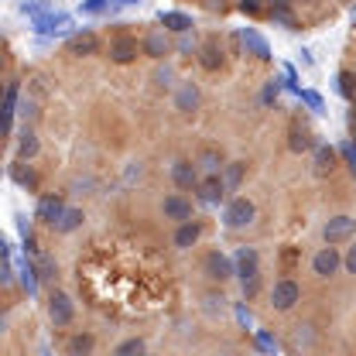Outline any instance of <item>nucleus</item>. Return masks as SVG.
I'll list each match as a JSON object with an SVG mask.
<instances>
[{
	"instance_id": "c03bdc74",
	"label": "nucleus",
	"mask_w": 356,
	"mask_h": 356,
	"mask_svg": "<svg viewBox=\"0 0 356 356\" xmlns=\"http://www.w3.org/2000/svg\"><path fill=\"white\" fill-rule=\"evenodd\" d=\"M120 3H124V7H134V3H140V0H120Z\"/></svg>"
},
{
	"instance_id": "4be33fe9",
	"label": "nucleus",
	"mask_w": 356,
	"mask_h": 356,
	"mask_svg": "<svg viewBox=\"0 0 356 356\" xmlns=\"http://www.w3.org/2000/svg\"><path fill=\"white\" fill-rule=\"evenodd\" d=\"M96 48H99V38L92 31H83V35H72L69 38V51L72 55H92Z\"/></svg>"
},
{
	"instance_id": "a18cd8bd",
	"label": "nucleus",
	"mask_w": 356,
	"mask_h": 356,
	"mask_svg": "<svg viewBox=\"0 0 356 356\" xmlns=\"http://www.w3.org/2000/svg\"><path fill=\"white\" fill-rule=\"evenodd\" d=\"M353 137H356V127H353Z\"/></svg>"
},
{
	"instance_id": "7c9ffc66",
	"label": "nucleus",
	"mask_w": 356,
	"mask_h": 356,
	"mask_svg": "<svg viewBox=\"0 0 356 356\" xmlns=\"http://www.w3.org/2000/svg\"><path fill=\"white\" fill-rule=\"evenodd\" d=\"M113 356H144V339L140 336H134V339H124L117 350H113Z\"/></svg>"
},
{
	"instance_id": "423d86ee",
	"label": "nucleus",
	"mask_w": 356,
	"mask_h": 356,
	"mask_svg": "<svg viewBox=\"0 0 356 356\" xmlns=\"http://www.w3.org/2000/svg\"><path fill=\"white\" fill-rule=\"evenodd\" d=\"M226 188H229L226 178H220L216 172H209V175L195 185V192H199V199H202L206 206H220L222 199H226Z\"/></svg>"
},
{
	"instance_id": "f03ea898",
	"label": "nucleus",
	"mask_w": 356,
	"mask_h": 356,
	"mask_svg": "<svg viewBox=\"0 0 356 356\" xmlns=\"http://www.w3.org/2000/svg\"><path fill=\"white\" fill-rule=\"evenodd\" d=\"M69 28H72V17H69V14H62V10H48V14H42V17H35V21H31V31H35V35H42V38L69 35Z\"/></svg>"
},
{
	"instance_id": "aec40b11",
	"label": "nucleus",
	"mask_w": 356,
	"mask_h": 356,
	"mask_svg": "<svg viewBox=\"0 0 356 356\" xmlns=\"http://www.w3.org/2000/svg\"><path fill=\"white\" fill-rule=\"evenodd\" d=\"M38 147H42V144H38V134L31 131V127H24L21 137H17V158H21V161H31V158L38 154Z\"/></svg>"
},
{
	"instance_id": "37998d69",
	"label": "nucleus",
	"mask_w": 356,
	"mask_h": 356,
	"mask_svg": "<svg viewBox=\"0 0 356 356\" xmlns=\"http://www.w3.org/2000/svg\"><path fill=\"white\" fill-rule=\"evenodd\" d=\"M350 124H353V127H356V99H353V103H350Z\"/></svg>"
},
{
	"instance_id": "79ce46f5",
	"label": "nucleus",
	"mask_w": 356,
	"mask_h": 356,
	"mask_svg": "<svg viewBox=\"0 0 356 356\" xmlns=\"http://www.w3.org/2000/svg\"><path fill=\"white\" fill-rule=\"evenodd\" d=\"M236 318H240V322L250 329V312H247V309H236Z\"/></svg>"
},
{
	"instance_id": "6e6552de",
	"label": "nucleus",
	"mask_w": 356,
	"mask_h": 356,
	"mask_svg": "<svg viewBox=\"0 0 356 356\" xmlns=\"http://www.w3.org/2000/svg\"><path fill=\"white\" fill-rule=\"evenodd\" d=\"M339 267H343V257H339V250H336L332 243H325V247L312 257V270H315L318 277H332Z\"/></svg>"
},
{
	"instance_id": "5701e85b",
	"label": "nucleus",
	"mask_w": 356,
	"mask_h": 356,
	"mask_svg": "<svg viewBox=\"0 0 356 356\" xmlns=\"http://www.w3.org/2000/svg\"><path fill=\"white\" fill-rule=\"evenodd\" d=\"M17 274H21V284H24V291H28V295H38V277H42L38 264H31V261H21Z\"/></svg>"
},
{
	"instance_id": "e433bc0d",
	"label": "nucleus",
	"mask_w": 356,
	"mask_h": 356,
	"mask_svg": "<svg viewBox=\"0 0 356 356\" xmlns=\"http://www.w3.org/2000/svg\"><path fill=\"white\" fill-rule=\"evenodd\" d=\"M38 270H42L44 281H48V277H55V261H51V257H38Z\"/></svg>"
},
{
	"instance_id": "f257e3e1",
	"label": "nucleus",
	"mask_w": 356,
	"mask_h": 356,
	"mask_svg": "<svg viewBox=\"0 0 356 356\" xmlns=\"http://www.w3.org/2000/svg\"><path fill=\"white\" fill-rule=\"evenodd\" d=\"M254 220H257V206H254L247 195L229 199V202H226V209H222V222H226V229H247Z\"/></svg>"
},
{
	"instance_id": "ea45409f",
	"label": "nucleus",
	"mask_w": 356,
	"mask_h": 356,
	"mask_svg": "<svg viewBox=\"0 0 356 356\" xmlns=\"http://www.w3.org/2000/svg\"><path fill=\"white\" fill-rule=\"evenodd\" d=\"M343 267L350 270V274H356V243L346 250V257H343Z\"/></svg>"
},
{
	"instance_id": "bb28decb",
	"label": "nucleus",
	"mask_w": 356,
	"mask_h": 356,
	"mask_svg": "<svg viewBox=\"0 0 356 356\" xmlns=\"http://www.w3.org/2000/svg\"><path fill=\"white\" fill-rule=\"evenodd\" d=\"M336 89H339L343 99H350V103L356 99V76L350 72V69H343V72L336 76Z\"/></svg>"
},
{
	"instance_id": "20e7f679",
	"label": "nucleus",
	"mask_w": 356,
	"mask_h": 356,
	"mask_svg": "<svg viewBox=\"0 0 356 356\" xmlns=\"http://www.w3.org/2000/svg\"><path fill=\"white\" fill-rule=\"evenodd\" d=\"M233 264H236V277H240L243 284L261 281V257H257L254 247H240L236 257H233Z\"/></svg>"
},
{
	"instance_id": "ddd939ff",
	"label": "nucleus",
	"mask_w": 356,
	"mask_h": 356,
	"mask_svg": "<svg viewBox=\"0 0 356 356\" xmlns=\"http://www.w3.org/2000/svg\"><path fill=\"white\" fill-rule=\"evenodd\" d=\"M161 213H165V220L188 222L192 220V202H188V199H181V195H168V199L161 202Z\"/></svg>"
},
{
	"instance_id": "7ed1b4c3",
	"label": "nucleus",
	"mask_w": 356,
	"mask_h": 356,
	"mask_svg": "<svg viewBox=\"0 0 356 356\" xmlns=\"http://www.w3.org/2000/svg\"><path fill=\"white\" fill-rule=\"evenodd\" d=\"M298 298H302L298 281H291V277L274 281V288H270V305H274L277 312H291L295 305H298Z\"/></svg>"
},
{
	"instance_id": "9d476101",
	"label": "nucleus",
	"mask_w": 356,
	"mask_h": 356,
	"mask_svg": "<svg viewBox=\"0 0 356 356\" xmlns=\"http://www.w3.org/2000/svg\"><path fill=\"white\" fill-rule=\"evenodd\" d=\"M240 44L247 48V55H254V58H261V62L270 58V44H267V38L257 28H243V31H240Z\"/></svg>"
},
{
	"instance_id": "72a5a7b5",
	"label": "nucleus",
	"mask_w": 356,
	"mask_h": 356,
	"mask_svg": "<svg viewBox=\"0 0 356 356\" xmlns=\"http://www.w3.org/2000/svg\"><path fill=\"white\" fill-rule=\"evenodd\" d=\"M110 10V0H83L79 3V14H103Z\"/></svg>"
},
{
	"instance_id": "a211bd4d",
	"label": "nucleus",
	"mask_w": 356,
	"mask_h": 356,
	"mask_svg": "<svg viewBox=\"0 0 356 356\" xmlns=\"http://www.w3.org/2000/svg\"><path fill=\"white\" fill-rule=\"evenodd\" d=\"M17 96H21V86H17V83H7V92H3V127H7V134L14 131V113H17Z\"/></svg>"
},
{
	"instance_id": "0eeeda50",
	"label": "nucleus",
	"mask_w": 356,
	"mask_h": 356,
	"mask_svg": "<svg viewBox=\"0 0 356 356\" xmlns=\"http://www.w3.org/2000/svg\"><path fill=\"white\" fill-rule=\"evenodd\" d=\"M356 233V220L353 216H332V220L322 226V236H325V243H346L350 236Z\"/></svg>"
},
{
	"instance_id": "2f4dec72",
	"label": "nucleus",
	"mask_w": 356,
	"mask_h": 356,
	"mask_svg": "<svg viewBox=\"0 0 356 356\" xmlns=\"http://www.w3.org/2000/svg\"><path fill=\"white\" fill-rule=\"evenodd\" d=\"M51 10V3L48 0H21V14H28L31 21L35 17H42V14H48Z\"/></svg>"
},
{
	"instance_id": "dca6fc26",
	"label": "nucleus",
	"mask_w": 356,
	"mask_h": 356,
	"mask_svg": "<svg viewBox=\"0 0 356 356\" xmlns=\"http://www.w3.org/2000/svg\"><path fill=\"white\" fill-rule=\"evenodd\" d=\"M172 181H175L178 188H195L202 178H199V168L192 161H175L172 165Z\"/></svg>"
},
{
	"instance_id": "4c0bfd02",
	"label": "nucleus",
	"mask_w": 356,
	"mask_h": 356,
	"mask_svg": "<svg viewBox=\"0 0 356 356\" xmlns=\"http://www.w3.org/2000/svg\"><path fill=\"white\" fill-rule=\"evenodd\" d=\"M257 346H261L264 353H274V350H277V343H274V339H270L267 332H257Z\"/></svg>"
},
{
	"instance_id": "473e14b6",
	"label": "nucleus",
	"mask_w": 356,
	"mask_h": 356,
	"mask_svg": "<svg viewBox=\"0 0 356 356\" xmlns=\"http://www.w3.org/2000/svg\"><path fill=\"white\" fill-rule=\"evenodd\" d=\"M222 178H226V185H229V188H236V185L243 181V165H240V161H229Z\"/></svg>"
},
{
	"instance_id": "58836bf2",
	"label": "nucleus",
	"mask_w": 356,
	"mask_h": 356,
	"mask_svg": "<svg viewBox=\"0 0 356 356\" xmlns=\"http://www.w3.org/2000/svg\"><path fill=\"white\" fill-rule=\"evenodd\" d=\"M277 92H281V86L270 79V83L264 86V96H261V99H264V103H274V99H277Z\"/></svg>"
},
{
	"instance_id": "c9c22d12",
	"label": "nucleus",
	"mask_w": 356,
	"mask_h": 356,
	"mask_svg": "<svg viewBox=\"0 0 356 356\" xmlns=\"http://www.w3.org/2000/svg\"><path fill=\"white\" fill-rule=\"evenodd\" d=\"M339 154L350 161V168H353V175H356V144H353V140H346V144L339 147Z\"/></svg>"
},
{
	"instance_id": "f3484780",
	"label": "nucleus",
	"mask_w": 356,
	"mask_h": 356,
	"mask_svg": "<svg viewBox=\"0 0 356 356\" xmlns=\"http://www.w3.org/2000/svg\"><path fill=\"white\" fill-rule=\"evenodd\" d=\"M158 21H161L165 31H175V35H188V31H192V17L181 14V10H161Z\"/></svg>"
},
{
	"instance_id": "f704fd0d",
	"label": "nucleus",
	"mask_w": 356,
	"mask_h": 356,
	"mask_svg": "<svg viewBox=\"0 0 356 356\" xmlns=\"http://www.w3.org/2000/svg\"><path fill=\"white\" fill-rule=\"evenodd\" d=\"M199 165H202L206 172H216V168H222V165H220V154H216V151H202Z\"/></svg>"
},
{
	"instance_id": "f8f14e48",
	"label": "nucleus",
	"mask_w": 356,
	"mask_h": 356,
	"mask_svg": "<svg viewBox=\"0 0 356 356\" xmlns=\"http://www.w3.org/2000/svg\"><path fill=\"white\" fill-rule=\"evenodd\" d=\"M137 51H140V44H137V38H131V35H120V38H113V42H110V58H113L117 65L134 62V58H137Z\"/></svg>"
},
{
	"instance_id": "a878e982",
	"label": "nucleus",
	"mask_w": 356,
	"mask_h": 356,
	"mask_svg": "<svg viewBox=\"0 0 356 356\" xmlns=\"http://www.w3.org/2000/svg\"><path fill=\"white\" fill-rule=\"evenodd\" d=\"M83 220H86V216H83V209H65V213H62V220L55 222V229H58V233H76V229L83 226Z\"/></svg>"
},
{
	"instance_id": "c85d7f7f",
	"label": "nucleus",
	"mask_w": 356,
	"mask_h": 356,
	"mask_svg": "<svg viewBox=\"0 0 356 356\" xmlns=\"http://www.w3.org/2000/svg\"><path fill=\"white\" fill-rule=\"evenodd\" d=\"M10 178H14V181H17V185H24V188H31V192H35V188H38V175H35V172H31V168H28V172H24V168H21V165H10Z\"/></svg>"
},
{
	"instance_id": "a19ab883",
	"label": "nucleus",
	"mask_w": 356,
	"mask_h": 356,
	"mask_svg": "<svg viewBox=\"0 0 356 356\" xmlns=\"http://www.w3.org/2000/svg\"><path fill=\"white\" fill-rule=\"evenodd\" d=\"M154 79H158L161 86H168V79H172V72H168V69H158V76H154Z\"/></svg>"
},
{
	"instance_id": "6ab92c4d",
	"label": "nucleus",
	"mask_w": 356,
	"mask_h": 356,
	"mask_svg": "<svg viewBox=\"0 0 356 356\" xmlns=\"http://www.w3.org/2000/svg\"><path fill=\"white\" fill-rule=\"evenodd\" d=\"M92 350H96V336L92 332H76L69 339V346H65L69 356H92Z\"/></svg>"
},
{
	"instance_id": "393cba45",
	"label": "nucleus",
	"mask_w": 356,
	"mask_h": 356,
	"mask_svg": "<svg viewBox=\"0 0 356 356\" xmlns=\"http://www.w3.org/2000/svg\"><path fill=\"white\" fill-rule=\"evenodd\" d=\"M175 106H178V110H181V113H188V110H195V106H199V89L192 86V83H185V86L178 89Z\"/></svg>"
},
{
	"instance_id": "4468645a",
	"label": "nucleus",
	"mask_w": 356,
	"mask_h": 356,
	"mask_svg": "<svg viewBox=\"0 0 356 356\" xmlns=\"http://www.w3.org/2000/svg\"><path fill=\"white\" fill-rule=\"evenodd\" d=\"M199 236H202V222H195V220L178 222V229H175V247H178V250H192V247L199 243Z\"/></svg>"
},
{
	"instance_id": "39448f33",
	"label": "nucleus",
	"mask_w": 356,
	"mask_h": 356,
	"mask_svg": "<svg viewBox=\"0 0 356 356\" xmlns=\"http://www.w3.org/2000/svg\"><path fill=\"white\" fill-rule=\"evenodd\" d=\"M48 318H51L58 329H65V325L76 318V305H72V298H69L65 291H51V295H48Z\"/></svg>"
},
{
	"instance_id": "2eb2a0df",
	"label": "nucleus",
	"mask_w": 356,
	"mask_h": 356,
	"mask_svg": "<svg viewBox=\"0 0 356 356\" xmlns=\"http://www.w3.org/2000/svg\"><path fill=\"white\" fill-rule=\"evenodd\" d=\"M288 147H291L295 154L315 151V137H312L309 127H302V124H291V127H288Z\"/></svg>"
},
{
	"instance_id": "b1692460",
	"label": "nucleus",
	"mask_w": 356,
	"mask_h": 356,
	"mask_svg": "<svg viewBox=\"0 0 356 356\" xmlns=\"http://www.w3.org/2000/svg\"><path fill=\"white\" fill-rule=\"evenodd\" d=\"M199 62H202V69H209V72H216L222 65V51L216 42H206L202 44V51H199Z\"/></svg>"
},
{
	"instance_id": "9b49d317",
	"label": "nucleus",
	"mask_w": 356,
	"mask_h": 356,
	"mask_svg": "<svg viewBox=\"0 0 356 356\" xmlns=\"http://www.w3.org/2000/svg\"><path fill=\"white\" fill-rule=\"evenodd\" d=\"M62 213H65V202H62V195H42V202H38V209H35V220H38V222H48V226H55V222L62 220Z\"/></svg>"
},
{
	"instance_id": "1a4fd4ad",
	"label": "nucleus",
	"mask_w": 356,
	"mask_h": 356,
	"mask_svg": "<svg viewBox=\"0 0 356 356\" xmlns=\"http://www.w3.org/2000/svg\"><path fill=\"white\" fill-rule=\"evenodd\" d=\"M206 274L213 277V281H229V277H236V264L222 254V250H213V254H206Z\"/></svg>"
},
{
	"instance_id": "412c9836",
	"label": "nucleus",
	"mask_w": 356,
	"mask_h": 356,
	"mask_svg": "<svg viewBox=\"0 0 356 356\" xmlns=\"http://www.w3.org/2000/svg\"><path fill=\"white\" fill-rule=\"evenodd\" d=\"M312 158H315V172H332L336 168V158H339V151H332L329 144H315V151H312Z\"/></svg>"
},
{
	"instance_id": "c756f323",
	"label": "nucleus",
	"mask_w": 356,
	"mask_h": 356,
	"mask_svg": "<svg viewBox=\"0 0 356 356\" xmlns=\"http://www.w3.org/2000/svg\"><path fill=\"white\" fill-rule=\"evenodd\" d=\"M298 99H302V103L309 106L312 113H325V99H322V96H318L315 89H298Z\"/></svg>"
},
{
	"instance_id": "cd10ccee",
	"label": "nucleus",
	"mask_w": 356,
	"mask_h": 356,
	"mask_svg": "<svg viewBox=\"0 0 356 356\" xmlns=\"http://www.w3.org/2000/svg\"><path fill=\"white\" fill-rule=\"evenodd\" d=\"M144 51H147L151 58H165V55H168V42H165V35H161V31L147 35V42H144Z\"/></svg>"
}]
</instances>
